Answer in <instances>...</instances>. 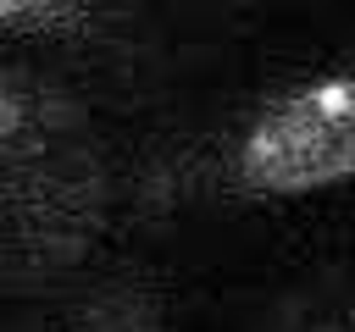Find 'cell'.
I'll list each match as a JSON object with an SVG mask.
<instances>
[{
    "instance_id": "cell-1",
    "label": "cell",
    "mask_w": 355,
    "mask_h": 332,
    "mask_svg": "<svg viewBox=\"0 0 355 332\" xmlns=\"http://www.w3.org/2000/svg\"><path fill=\"white\" fill-rule=\"evenodd\" d=\"M61 111L44 89L0 72V260H33L78 238L83 149Z\"/></svg>"
},
{
    "instance_id": "cell-2",
    "label": "cell",
    "mask_w": 355,
    "mask_h": 332,
    "mask_svg": "<svg viewBox=\"0 0 355 332\" xmlns=\"http://www.w3.org/2000/svg\"><path fill=\"white\" fill-rule=\"evenodd\" d=\"M239 172L261 194H311L355 177V72L266 105L244 133Z\"/></svg>"
}]
</instances>
